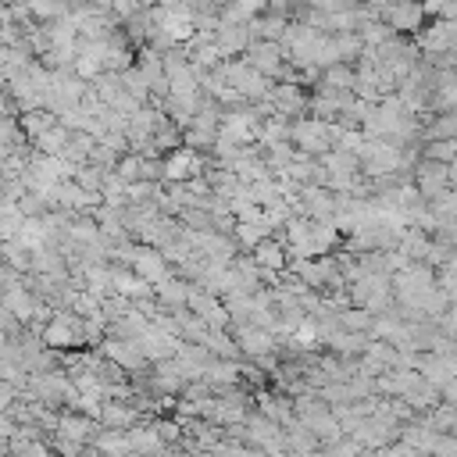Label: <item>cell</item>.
<instances>
[{
    "mask_svg": "<svg viewBox=\"0 0 457 457\" xmlns=\"http://www.w3.org/2000/svg\"><path fill=\"white\" fill-rule=\"evenodd\" d=\"M414 189L425 204H436L443 193H450V164H436V161H418L414 164Z\"/></svg>",
    "mask_w": 457,
    "mask_h": 457,
    "instance_id": "obj_1",
    "label": "cell"
},
{
    "mask_svg": "<svg viewBox=\"0 0 457 457\" xmlns=\"http://www.w3.org/2000/svg\"><path fill=\"white\" fill-rule=\"evenodd\" d=\"M382 21H386L396 36L414 39V36L425 29V7H421V4H393V7H382Z\"/></svg>",
    "mask_w": 457,
    "mask_h": 457,
    "instance_id": "obj_2",
    "label": "cell"
},
{
    "mask_svg": "<svg viewBox=\"0 0 457 457\" xmlns=\"http://www.w3.org/2000/svg\"><path fill=\"white\" fill-rule=\"evenodd\" d=\"M96 353L100 357H107V361H114L118 368H125L129 375H136V371H146L150 364H146V357L139 353V346L136 343H129V339H114V336H107L100 346H96Z\"/></svg>",
    "mask_w": 457,
    "mask_h": 457,
    "instance_id": "obj_3",
    "label": "cell"
},
{
    "mask_svg": "<svg viewBox=\"0 0 457 457\" xmlns=\"http://www.w3.org/2000/svg\"><path fill=\"white\" fill-rule=\"evenodd\" d=\"M136 346H139V353L146 357V364H161V361H171L175 353H179V339L175 336H168L164 328H157V325H150L139 339H136Z\"/></svg>",
    "mask_w": 457,
    "mask_h": 457,
    "instance_id": "obj_4",
    "label": "cell"
},
{
    "mask_svg": "<svg viewBox=\"0 0 457 457\" xmlns=\"http://www.w3.org/2000/svg\"><path fill=\"white\" fill-rule=\"evenodd\" d=\"M411 368H414L428 386H436L439 393H443L450 382H457V368H453L450 361L436 357V353H414V357H411Z\"/></svg>",
    "mask_w": 457,
    "mask_h": 457,
    "instance_id": "obj_5",
    "label": "cell"
},
{
    "mask_svg": "<svg viewBox=\"0 0 457 457\" xmlns=\"http://www.w3.org/2000/svg\"><path fill=\"white\" fill-rule=\"evenodd\" d=\"M57 432H61L64 439L79 443V446H93V443H96V436L104 432V425H100V421H93V418H86V414H75V411H61Z\"/></svg>",
    "mask_w": 457,
    "mask_h": 457,
    "instance_id": "obj_6",
    "label": "cell"
},
{
    "mask_svg": "<svg viewBox=\"0 0 457 457\" xmlns=\"http://www.w3.org/2000/svg\"><path fill=\"white\" fill-rule=\"evenodd\" d=\"M139 421H143V414L129 400H104V407H100V425L111 432H129Z\"/></svg>",
    "mask_w": 457,
    "mask_h": 457,
    "instance_id": "obj_7",
    "label": "cell"
},
{
    "mask_svg": "<svg viewBox=\"0 0 457 457\" xmlns=\"http://www.w3.org/2000/svg\"><path fill=\"white\" fill-rule=\"evenodd\" d=\"M57 125H61L57 114H50L46 107H32V111L18 114V129H21L25 139H39V136H46V132L57 129Z\"/></svg>",
    "mask_w": 457,
    "mask_h": 457,
    "instance_id": "obj_8",
    "label": "cell"
},
{
    "mask_svg": "<svg viewBox=\"0 0 457 457\" xmlns=\"http://www.w3.org/2000/svg\"><path fill=\"white\" fill-rule=\"evenodd\" d=\"M93 150H96V136H89V132H79V136H71V139H68L64 161H68L71 168H82V164H89Z\"/></svg>",
    "mask_w": 457,
    "mask_h": 457,
    "instance_id": "obj_9",
    "label": "cell"
},
{
    "mask_svg": "<svg viewBox=\"0 0 457 457\" xmlns=\"http://www.w3.org/2000/svg\"><path fill=\"white\" fill-rule=\"evenodd\" d=\"M339 328H343V332H361V336H371L375 318H371L368 311H361V307H343V311H339Z\"/></svg>",
    "mask_w": 457,
    "mask_h": 457,
    "instance_id": "obj_10",
    "label": "cell"
},
{
    "mask_svg": "<svg viewBox=\"0 0 457 457\" xmlns=\"http://www.w3.org/2000/svg\"><path fill=\"white\" fill-rule=\"evenodd\" d=\"M93 450H100L104 457H129V453H132V450H129V436H125V432H111V428H104V432L96 436Z\"/></svg>",
    "mask_w": 457,
    "mask_h": 457,
    "instance_id": "obj_11",
    "label": "cell"
},
{
    "mask_svg": "<svg viewBox=\"0 0 457 457\" xmlns=\"http://www.w3.org/2000/svg\"><path fill=\"white\" fill-rule=\"evenodd\" d=\"M321 86H332V89H357V71H353V64H336V68H325L321 71V79H318Z\"/></svg>",
    "mask_w": 457,
    "mask_h": 457,
    "instance_id": "obj_12",
    "label": "cell"
},
{
    "mask_svg": "<svg viewBox=\"0 0 457 457\" xmlns=\"http://www.w3.org/2000/svg\"><path fill=\"white\" fill-rule=\"evenodd\" d=\"M421 157H425V161H436V164H453V161H457V139L421 143Z\"/></svg>",
    "mask_w": 457,
    "mask_h": 457,
    "instance_id": "obj_13",
    "label": "cell"
},
{
    "mask_svg": "<svg viewBox=\"0 0 457 457\" xmlns=\"http://www.w3.org/2000/svg\"><path fill=\"white\" fill-rule=\"evenodd\" d=\"M432 457H457V436H439L432 446Z\"/></svg>",
    "mask_w": 457,
    "mask_h": 457,
    "instance_id": "obj_14",
    "label": "cell"
},
{
    "mask_svg": "<svg viewBox=\"0 0 457 457\" xmlns=\"http://www.w3.org/2000/svg\"><path fill=\"white\" fill-rule=\"evenodd\" d=\"M0 257H4V239H0Z\"/></svg>",
    "mask_w": 457,
    "mask_h": 457,
    "instance_id": "obj_15",
    "label": "cell"
},
{
    "mask_svg": "<svg viewBox=\"0 0 457 457\" xmlns=\"http://www.w3.org/2000/svg\"><path fill=\"white\" fill-rule=\"evenodd\" d=\"M129 457H136V453H129Z\"/></svg>",
    "mask_w": 457,
    "mask_h": 457,
    "instance_id": "obj_16",
    "label": "cell"
}]
</instances>
